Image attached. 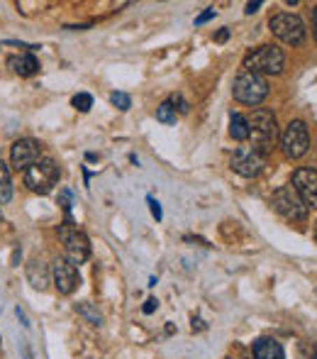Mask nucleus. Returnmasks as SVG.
I'll return each instance as SVG.
<instances>
[{
	"label": "nucleus",
	"mask_w": 317,
	"mask_h": 359,
	"mask_svg": "<svg viewBox=\"0 0 317 359\" xmlns=\"http://www.w3.org/2000/svg\"><path fill=\"white\" fill-rule=\"evenodd\" d=\"M234 174L244 176V179H254L264 171L266 166V154H261L254 147H237L232 154V161H230Z\"/></svg>",
	"instance_id": "9"
},
{
	"label": "nucleus",
	"mask_w": 317,
	"mask_h": 359,
	"mask_svg": "<svg viewBox=\"0 0 317 359\" xmlns=\"http://www.w3.org/2000/svg\"><path fill=\"white\" fill-rule=\"evenodd\" d=\"M215 15H218V10H213V8H208L205 13H200L198 18H195V25H205L208 20H213Z\"/></svg>",
	"instance_id": "23"
},
{
	"label": "nucleus",
	"mask_w": 317,
	"mask_h": 359,
	"mask_svg": "<svg viewBox=\"0 0 317 359\" xmlns=\"http://www.w3.org/2000/svg\"><path fill=\"white\" fill-rule=\"evenodd\" d=\"M259 8H261V3H259V0H256V3H246V10H244V13H246V15H254Z\"/></svg>",
	"instance_id": "28"
},
{
	"label": "nucleus",
	"mask_w": 317,
	"mask_h": 359,
	"mask_svg": "<svg viewBox=\"0 0 317 359\" xmlns=\"http://www.w3.org/2000/svg\"><path fill=\"white\" fill-rule=\"evenodd\" d=\"M59 240L64 242V252H66V259L73 266H80L88 262L90 257V240L85 237L83 230H78L71 222V217H66L64 225H59Z\"/></svg>",
	"instance_id": "4"
},
{
	"label": "nucleus",
	"mask_w": 317,
	"mask_h": 359,
	"mask_svg": "<svg viewBox=\"0 0 317 359\" xmlns=\"http://www.w3.org/2000/svg\"><path fill=\"white\" fill-rule=\"evenodd\" d=\"M249 123V140L251 147L259 149L261 154H269L271 147L279 140V123H276V115L269 108H256L254 113L246 118Z\"/></svg>",
	"instance_id": "1"
},
{
	"label": "nucleus",
	"mask_w": 317,
	"mask_h": 359,
	"mask_svg": "<svg viewBox=\"0 0 317 359\" xmlns=\"http://www.w3.org/2000/svg\"><path fill=\"white\" fill-rule=\"evenodd\" d=\"M227 37H230V29H227V27H223L218 34H215V42H227Z\"/></svg>",
	"instance_id": "27"
},
{
	"label": "nucleus",
	"mask_w": 317,
	"mask_h": 359,
	"mask_svg": "<svg viewBox=\"0 0 317 359\" xmlns=\"http://www.w3.org/2000/svg\"><path fill=\"white\" fill-rule=\"evenodd\" d=\"M0 222H3V210H0Z\"/></svg>",
	"instance_id": "32"
},
{
	"label": "nucleus",
	"mask_w": 317,
	"mask_h": 359,
	"mask_svg": "<svg viewBox=\"0 0 317 359\" xmlns=\"http://www.w3.org/2000/svg\"><path fill=\"white\" fill-rule=\"evenodd\" d=\"M76 313H78V316H83L85 320L90 323V325H98V327L103 325V316H100L98 308H93L90 303H78V306H76Z\"/></svg>",
	"instance_id": "18"
},
{
	"label": "nucleus",
	"mask_w": 317,
	"mask_h": 359,
	"mask_svg": "<svg viewBox=\"0 0 317 359\" xmlns=\"http://www.w3.org/2000/svg\"><path fill=\"white\" fill-rule=\"evenodd\" d=\"M13 198V176H10V166L0 161V205L10 203Z\"/></svg>",
	"instance_id": "17"
},
{
	"label": "nucleus",
	"mask_w": 317,
	"mask_h": 359,
	"mask_svg": "<svg viewBox=\"0 0 317 359\" xmlns=\"http://www.w3.org/2000/svg\"><path fill=\"white\" fill-rule=\"evenodd\" d=\"M315 359H317V352H315Z\"/></svg>",
	"instance_id": "33"
},
{
	"label": "nucleus",
	"mask_w": 317,
	"mask_h": 359,
	"mask_svg": "<svg viewBox=\"0 0 317 359\" xmlns=\"http://www.w3.org/2000/svg\"><path fill=\"white\" fill-rule=\"evenodd\" d=\"M39 156H42V144L32 137H22L10 147V164L17 171H27Z\"/></svg>",
	"instance_id": "11"
},
{
	"label": "nucleus",
	"mask_w": 317,
	"mask_h": 359,
	"mask_svg": "<svg viewBox=\"0 0 317 359\" xmlns=\"http://www.w3.org/2000/svg\"><path fill=\"white\" fill-rule=\"evenodd\" d=\"M313 34H315V42H317V5L313 10Z\"/></svg>",
	"instance_id": "30"
},
{
	"label": "nucleus",
	"mask_w": 317,
	"mask_h": 359,
	"mask_svg": "<svg viewBox=\"0 0 317 359\" xmlns=\"http://www.w3.org/2000/svg\"><path fill=\"white\" fill-rule=\"evenodd\" d=\"M251 355H254V359H286L283 347L274 337H259V340H254Z\"/></svg>",
	"instance_id": "14"
},
{
	"label": "nucleus",
	"mask_w": 317,
	"mask_h": 359,
	"mask_svg": "<svg viewBox=\"0 0 317 359\" xmlns=\"http://www.w3.org/2000/svg\"><path fill=\"white\" fill-rule=\"evenodd\" d=\"M27 281L32 284L34 291H47L52 281V269L42 259H32L27 264Z\"/></svg>",
	"instance_id": "13"
},
{
	"label": "nucleus",
	"mask_w": 317,
	"mask_h": 359,
	"mask_svg": "<svg viewBox=\"0 0 317 359\" xmlns=\"http://www.w3.org/2000/svg\"><path fill=\"white\" fill-rule=\"evenodd\" d=\"M8 67L13 69L17 76H34L39 72L37 57H34V54H29V52H22V54H17V57H10Z\"/></svg>",
	"instance_id": "15"
},
{
	"label": "nucleus",
	"mask_w": 317,
	"mask_h": 359,
	"mask_svg": "<svg viewBox=\"0 0 317 359\" xmlns=\"http://www.w3.org/2000/svg\"><path fill=\"white\" fill-rule=\"evenodd\" d=\"M230 135H232V140H237V142H246V140H249V123H246L244 115H239V113L230 115Z\"/></svg>",
	"instance_id": "16"
},
{
	"label": "nucleus",
	"mask_w": 317,
	"mask_h": 359,
	"mask_svg": "<svg viewBox=\"0 0 317 359\" xmlns=\"http://www.w3.org/2000/svg\"><path fill=\"white\" fill-rule=\"evenodd\" d=\"M71 105H73V108H76V110H80V113H88V110L93 108V95H88V93H78V95H73Z\"/></svg>",
	"instance_id": "20"
},
{
	"label": "nucleus",
	"mask_w": 317,
	"mask_h": 359,
	"mask_svg": "<svg viewBox=\"0 0 317 359\" xmlns=\"http://www.w3.org/2000/svg\"><path fill=\"white\" fill-rule=\"evenodd\" d=\"M110 100H113V105L118 110H129V105H132V98H129L127 93H120V90H115V93L110 95Z\"/></svg>",
	"instance_id": "22"
},
{
	"label": "nucleus",
	"mask_w": 317,
	"mask_h": 359,
	"mask_svg": "<svg viewBox=\"0 0 317 359\" xmlns=\"http://www.w3.org/2000/svg\"><path fill=\"white\" fill-rule=\"evenodd\" d=\"M157 308H159V301H157V298H149V301L144 303V308H142V311L147 313V316H152V313L157 311Z\"/></svg>",
	"instance_id": "25"
},
{
	"label": "nucleus",
	"mask_w": 317,
	"mask_h": 359,
	"mask_svg": "<svg viewBox=\"0 0 317 359\" xmlns=\"http://www.w3.org/2000/svg\"><path fill=\"white\" fill-rule=\"evenodd\" d=\"M52 281L62 296H71V293L76 291V286L80 284L78 269L66 257H57V259L52 262Z\"/></svg>",
	"instance_id": "10"
},
{
	"label": "nucleus",
	"mask_w": 317,
	"mask_h": 359,
	"mask_svg": "<svg viewBox=\"0 0 317 359\" xmlns=\"http://www.w3.org/2000/svg\"><path fill=\"white\" fill-rule=\"evenodd\" d=\"M271 205L283 220L288 222H303L308 217V205L300 201V196L295 194L293 186H281L274 196H271Z\"/></svg>",
	"instance_id": "7"
},
{
	"label": "nucleus",
	"mask_w": 317,
	"mask_h": 359,
	"mask_svg": "<svg viewBox=\"0 0 317 359\" xmlns=\"http://www.w3.org/2000/svg\"><path fill=\"white\" fill-rule=\"evenodd\" d=\"M281 147H283L288 159H300L310 149V133L303 120H290L281 135Z\"/></svg>",
	"instance_id": "8"
},
{
	"label": "nucleus",
	"mask_w": 317,
	"mask_h": 359,
	"mask_svg": "<svg viewBox=\"0 0 317 359\" xmlns=\"http://www.w3.org/2000/svg\"><path fill=\"white\" fill-rule=\"evenodd\" d=\"M147 203H149V208H152V215L157 217V220H161L164 217V213H161V205H159V201H154L152 196L147 198Z\"/></svg>",
	"instance_id": "24"
},
{
	"label": "nucleus",
	"mask_w": 317,
	"mask_h": 359,
	"mask_svg": "<svg viewBox=\"0 0 317 359\" xmlns=\"http://www.w3.org/2000/svg\"><path fill=\"white\" fill-rule=\"evenodd\" d=\"M62 205H64V210H66V215H69V210H71V194H69V191H64V194H62Z\"/></svg>",
	"instance_id": "26"
},
{
	"label": "nucleus",
	"mask_w": 317,
	"mask_h": 359,
	"mask_svg": "<svg viewBox=\"0 0 317 359\" xmlns=\"http://www.w3.org/2000/svg\"><path fill=\"white\" fill-rule=\"evenodd\" d=\"M232 95L234 100H239L244 105H259L269 95V81L254 72H241L234 79Z\"/></svg>",
	"instance_id": "5"
},
{
	"label": "nucleus",
	"mask_w": 317,
	"mask_h": 359,
	"mask_svg": "<svg viewBox=\"0 0 317 359\" xmlns=\"http://www.w3.org/2000/svg\"><path fill=\"white\" fill-rule=\"evenodd\" d=\"M22 357L24 359H32V352H29V347H22Z\"/></svg>",
	"instance_id": "31"
},
{
	"label": "nucleus",
	"mask_w": 317,
	"mask_h": 359,
	"mask_svg": "<svg viewBox=\"0 0 317 359\" xmlns=\"http://www.w3.org/2000/svg\"><path fill=\"white\" fill-rule=\"evenodd\" d=\"M15 316H17V318H20V323H22V325H24V327H29L27 318H24V313H22V311H20V306H17V308H15Z\"/></svg>",
	"instance_id": "29"
},
{
	"label": "nucleus",
	"mask_w": 317,
	"mask_h": 359,
	"mask_svg": "<svg viewBox=\"0 0 317 359\" xmlns=\"http://www.w3.org/2000/svg\"><path fill=\"white\" fill-rule=\"evenodd\" d=\"M295 194L300 196L308 208H317V171L315 169H295L293 171V184Z\"/></svg>",
	"instance_id": "12"
},
{
	"label": "nucleus",
	"mask_w": 317,
	"mask_h": 359,
	"mask_svg": "<svg viewBox=\"0 0 317 359\" xmlns=\"http://www.w3.org/2000/svg\"><path fill=\"white\" fill-rule=\"evenodd\" d=\"M157 120H159V123H164V125H176V113H174V108L169 105V100H164V103L157 108Z\"/></svg>",
	"instance_id": "19"
},
{
	"label": "nucleus",
	"mask_w": 317,
	"mask_h": 359,
	"mask_svg": "<svg viewBox=\"0 0 317 359\" xmlns=\"http://www.w3.org/2000/svg\"><path fill=\"white\" fill-rule=\"evenodd\" d=\"M169 105H171V108H174V113H176V110H178L181 115H185V113H188V110H190L188 100H185L181 93H174V95H171V98H169Z\"/></svg>",
	"instance_id": "21"
},
{
	"label": "nucleus",
	"mask_w": 317,
	"mask_h": 359,
	"mask_svg": "<svg viewBox=\"0 0 317 359\" xmlns=\"http://www.w3.org/2000/svg\"><path fill=\"white\" fill-rule=\"evenodd\" d=\"M286 69V54L276 44H264L244 57V72H254L259 76H279Z\"/></svg>",
	"instance_id": "2"
},
{
	"label": "nucleus",
	"mask_w": 317,
	"mask_h": 359,
	"mask_svg": "<svg viewBox=\"0 0 317 359\" xmlns=\"http://www.w3.org/2000/svg\"><path fill=\"white\" fill-rule=\"evenodd\" d=\"M269 27H271V32L281 39V42L290 44V47H300V44L305 42V34H308L303 18H300V15H295V13L274 15V18H271V22H269Z\"/></svg>",
	"instance_id": "6"
},
{
	"label": "nucleus",
	"mask_w": 317,
	"mask_h": 359,
	"mask_svg": "<svg viewBox=\"0 0 317 359\" xmlns=\"http://www.w3.org/2000/svg\"><path fill=\"white\" fill-rule=\"evenodd\" d=\"M59 176H62V171H59L57 161H54L52 156H39V159L24 171V186H27L29 191H34V194L47 196L49 191L59 184Z\"/></svg>",
	"instance_id": "3"
}]
</instances>
